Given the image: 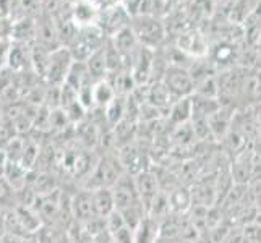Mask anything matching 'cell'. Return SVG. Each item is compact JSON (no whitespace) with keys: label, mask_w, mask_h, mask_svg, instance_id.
I'll return each mask as SVG.
<instances>
[{"label":"cell","mask_w":261,"mask_h":243,"mask_svg":"<svg viewBox=\"0 0 261 243\" xmlns=\"http://www.w3.org/2000/svg\"><path fill=\"white\" fill-rule=\"evenodd\" d=\"M41 152V146L36 143L34 140H24V146H23V152L20 157V164L26 169V170H33V167L38 164V157Z\"/></svg>","instance_id":"obj_32"},{"label":"cell","mask_w":261,"mask_h":243,"mask_svg":"<svg viewBox=\"0 0 261 243\" xmlns=\"http://www.w3.org/2000/svg\"><path fill=\"white\" fill-rule=\"evenodd\" d=\"M64 83L68 85L70 88H73L76 93L82 88H85L86 85H91L93 83L91 76H89V73H88V68H86L85 62L73 60V64H71V67L68 70L67 78H65Z\"/></svg>","instance_id":"obj_20"},{"label":"cell","mask_w":261,"mask_h":243,"mask_svg":"<svg viewBox=\"0 0 261 243\" xmlns=\"http://www.w3.org/2000/svg\"><path fill=\"white\" fill-rule=\"evenodd\" d=\"M71 20H73V23L80 30L99 24V10L89 0H78L71 7Z\"/></svg>","instance_id":"obj_14"},{"label":"cell","mask_w":261,"mask_h":243,"mask_svg":"<svg viewBox=\"0 0 261 243\" xmlns=\"http://www.w3.org/2000/svg\"><path fill=\"white\" fill-rule=\"evenodd\" d=\"M12 24V2L0 0V36H8Z\"/></svg>","instance_id":"obj_33"},{"label":"cell","mask_w":261,"mask_h":243,"mask_svg":"<svg viewBox=\"0 0 261 243\" xmlns=\"http://www.w3.org/2000/svg\"><path fill=\"white\" fill-rule=\"evenodd\" d=\"M115 96L117 94L114 91V88L107 79H99V81H94V83H93V102H94V107L104 109V107L109 104Z\"/></svg>","instance_id":"obj_29"},{"label":"cell","mask_w":261,"mask_h":243,"mask_svg":"<svg viewBox=\"0 0 261 243\" xmlns=\"http://www.w3.org/2000/svg\"><path fill=\"white\" fill-rule=\"evenodd\" d=\"M192 117V96L190 97H182L178 101H174L169 109V122L178 127V125L190 122Z\"/></svg>","instance_id":"obj_24"},{"label":"cell","mask_w":261,"mask_h":243,"mask_svg":"<svg viewBox=\"0 0 261 243\" xmlns=\"http://www.w3.org/2000/svg\"><path fill=\"white\" fill-rule=\"evenodd\" d=\"M8 38L13 42L31 46L36 42V18H23L12 21L8 30Z\"/></svg>","instance_id":"obj_13"},{"label":"cell","mask_w":261,"mask_h":243,"mask_svg":"<svg viewBox=\"0 0 261 243\" xmlns=\"http://www.w3.org/2000/svg\"><path fill=\"white\" fill-rule=\"evenodd\" d=\"M93 204H94V214L99 218H107L114 209V196L111 188H97L93 190Z\"/></svg>","instance_id":"obj_23"},{"label":"cell","mask_w":261,"mask_h":243,"mask_svg":"<svg viewBox=\"0 0 261 243\" xmlns=\"http://www.w3.org/2000/svg\"><path fill=\"white\" fill-rule=\"evenodd\" d=\"M250 148H251V151H253V154L261 159V134H256V137L253 138Z\"/></svg>","instance_id":"obj_40"},{"label":"cell","mask_w":261,"mask_h":243,"mask_svg":"<svg viewBox=\"0 0 261 243\" xmlns=\"http://www.w3.org/2000/svg\"><path fill=\"white\" fill-rule=\"evenodd\" d=\"M233 59H236V50H233V46L232 44H227V42H222L213 52L211 65H214V67L221 65L224 70H226V68H230V64L233 62Z\"/></svg>","instance_id":"obj_30"},{"label":"cell","mask_w":261,"mask_h":243,"mask_svg":"<svg viewBox=\"0 0 261 243\" xmlns=\"http://www.w3.org/2000/svg\"><path fill=\"white\" fill-rule=\"evenodd\" d=\"M71 64H73V57H71V53L67 47L60 46L57 49H54L50 52L47 73L44 79H46L50 86H62L67 78V73Z\"/></svg>","instance_id":"obj_4"},{"label":"cell","mask_w":261,"mask_h":243,"mask_svg":"<svg viewBox=\"0 0 261 243\" xmlns=\"http://www.w3.org/2000/svg\"><path fill=\"white\" fill-rule=\"evenodd\" d=\"M125 104H127V96H115L102 109L104 120L111 128H114L117 123L125 119Z\"/></svg>","instance_id":"obj_26"},{"label":"cell","mask_w":261,"mask_h":243,"mask_svg":"<svg viewBox=\"0 0 261 243\" xmlns=\"http://www.w3.org/2000/svg\"><path fill=\"white\" fill-rule=\"evenodd\" d=\"M146 214L151 215V218H154L156 221H163L164 218L170 214V208H169V198H167V193L161 190L156 196L154 200L151 201V204L148 206L146 209Z\"/></svg>","instance_id":"obj_31"},{"label":"cell","mask_w":261,"mask_h":243,"mask_svg":"<svg viewBox=\"0 0 261 243\" xmlns=\"http://www.w3.org/2000/svg\"><path fill=\"white\" fill-rule=\"evenodd\" d=\"M93 243H114V238L109 232L104 230V232L99 233V235L93 237Z\"/></svg>","instance_id":"obj_39"},{"label":"cell","mask_w":261,"mask_h":243,"mask_svg":"<svg viewBox=\"0 0 261 243\" xmlns=\"http://www.w3.org/2000/svg\"><path fill=\"white\" fill-rule=\"evenodd\" d=\"M163 83L169 89L172 101H178L182 97H190L195 93V83L187 68L182 65H167L163 76Z\"/></svg>","instance_id":"obj_3"},{"label":"cell","mask_w":261,"mask_h":243,"mask_svg":"<svg viewBox=\"0 0 261 243\" xmlns=\"http://www.w3.org/2000/svg\"><path fill=\"white\" fill-rule=\"evenodd\" d=\"M248 109H250V114H251V119H253L256 133L261 134V102H256L253 105H248Z\"/></svg>","instance_id":"obj_38"},{"label":"cell","mask_w":261,"mask_h":243,"mask_svg":"<svg viewBox=\"0 0 261 243\" xmlns=\"http://www.w3.org/2000/svg\"><path fill=\"white\" fill-rule=\"evenodd\" d=\"M2 177L5 182L10 185L13 192H21L26 188V177H28V170H26L18 160H10L7 159L4 166Z\"/></svg>","instance_id":"obj_16"},{"label":"cell","mask_w":261,"mask_h":243,"mask_svg":"<svg viewBox=\"0 0 261 243\" xmlns=\"http://www.w3.org/2000/svg\"><path fill=\"white\" fill-rule=\"evenodd\" d=\"M117 157H119L125 172L130 174L132 177L138 175L143 172V170L149 169V166H148L149 162H148L146 154L143 152V149L138 145H135V143H128V145L119 148Z\"/></svg>","instance_id":"obj_6"},{"label":"cell","mask_w":261,"mask_h":243,"mask_svg":"<svg viewBox=\"0 0 261 243\" xmlns=\"http://www.w3.org/2000/svg\"><path fill=\"white\" fill-rule=\"evenodd\" d=\"M112 196H114V204L117 211H123L127 208H132L135 204H140V198L137 186H135V180L130 174L123 172L117 182L111 186Z\"/></svg>","instance_id":"obj_5"},{"label":"cell","mask_w":261,"mask_h":243,"mask_svg":"<svg viewBox=\"0 0 261 243\" xmlns=\"http://www.w3.org/2000/svg\"><path fill=\"white\" fill-rule=\"evenodd\" d=\"M12 2V21L23 18H38L41 10V0H10Z\"/></svg>","instance_id":"obj_21"},{"label":"cell","mask_w":261,"mask_h":243,"mask_svg":"<svg viewBox=\"0 0 261 243\" xmlns=\"http://www.w3.org/2000/svg\"><path fill=\"white\" fill-rule=\"evenodd\" d=\"M70 212L76 222L85 224L94 218V204H93V192L80 190L73 196H70Z\"/></svg>","instance_id":"obj_11"},{"label":"cell","mask_w":261,"mask_h":243,"mask_svg":"<svg viewBox=\"0 0 261 243\" xmlns=\"http://www.w3.org/2000/svg\"><path fill=\"white\" fill-rule=\"evenodd\" d=\"M114 243H135L133 240V230L127 226H123L120 230H117L114 235Z\"/></svg>","instance_id":"obj_36"},{"label":"cell","mask_w":261,"mask_h":243,"mask_svg":"<svg viewBox=\"0 0 261 243\" xmlns=\"http://www.w3.org/2000/svg\"><path fill=\"white\" fill-rule=\"evenodd\" d=\"M125 172L119 157L115 154H106L99 159L93 170L86 175V182L83 183V190H97V188H111L117 178Z\"/></svg>","instance_id":"obj_1"},{"label":"cell","mask_w":261,"mask_h":243,"mask_svg":"<svg viewBox=\"0 0 261 243\" xmlns=\"http://www.w3.org/2000/svg\"><path fill=\"white\" fill-rule=\"evenodd\" d=\"M130 20H132V16L125 12V8L122 5H115L104 12L101 21H99V26L102 28L107 38H111L117 31H120L125 26H128Z\"/></svg>","instance_id":"obj_12"},{"label":"cell","mask_w":261,"mask_h":243,"mask_svg":"<svg viewBox=\"0 0 261 243\" xmlns=\"http://www.w3.org/2000/svg\"><path fill=\"white\" fill-rule=\"evenodd\" d=\"M31 190L36 196H47L54 193L57 188V178L52 172H36V178L31 180Z\"/></svg>","instance_id":"obj_25"},{"label":"cell","mask_w":261,"mask_h":243,"mask_svg":"<svg viewBox=\"0 0 261 243\" xmlns=\"http://www.w3.org/2000/svg\"><path fill=\"white\" fill-rule=\"evenodd\" d=\"M106 219V230L111 233V235H114V233L117 232V230H120L123 226H125V221H123V218H122V214H120V211H117V209H114L107 218H104Z\"/></svg>","instance_id":"obj_34"},{"label":"cell","mask_w":261,"mask_h":243,"mask_svg":"<svg viewBox=\"0 0 261 243\" xmlns=\"http://www.w3.org/2000/svg\"><path fill=\"white\" fill-rule=\"evenodd\" d=\"M253 151L247 149L240 152L239 156L230 159L229 174L232 177V182L236 185H250L251 182V169H253Z\"/></svg>","instance_id":"obj_10"},{"label":"cell","mask_w":261,"mask_h":243,"mask_svg":"<svg viewBox=\"0 0 261 243\" xmlns=\"http://www.w3.org/2000/svg\"><path fill=\"white\" fill-rule=\"evenodd\" d=\"M143 2H145V0H122V7L125 8V12L133 18L140 13Z\"/></svg>","instance_id":"obj_37"},{"label":"cell","mask_w":261,"mask_h":243,"mask_svg":"<svg viewBox=\"0 0 261 243\" xmlns=\"http://www.w3.org/2000/svg\"><path fill=\"white\" fill-rule=\"evenodd\" d=\"M170 214H187L192 209V195L188 185H178L167 193Z\"/></svg>","instance_id":"obj_17"},{"label":"cell","mask_w":261,"mask_h":243,"mask_svg":"<svg viewBox=\"0 0 261 243\" xmlns=\"http://www.w3.org/2000/svg\"><path fill=\"white\" fill-rule=\"evenodd\" d=\"M178 50L185 53H192V56H196V57H201L208 53V46L204 44L201 36L185 34V36H180V39H178Z\"/></svg>","instance_id":"obj_28"},{"label":"cell","mask_w":261,"mask_h":243,"mask_svg":"<svg viewBox=\"0 0 261 243\" xmlns=\"http://www.w3.org/2000/svg\"><path fill=\"white\" fill-rule=\"evenodd\" d=\"M133 180H135V186H137L138 198L143 204V208L148 209V206L151 204L152 200H154V196L161 192L156 170H152L149 167L146 170H143L141 174L135 175Z\"/></svg>","instance_id":"obj_8"},{"label":"cell","mask_w":261,"mask_h":243,"mask_svg":"<svg viewBox=\"0 0 261 243\" xmlns=\"http://www.w3.org/2000/svg\"><path fill=\"white\" fill-rule=\"evenodd\" d=\"M26 67H31L30 62V46L18 44L12 41L10 53H8V64L7 68L13 73H23Z\"/></svg>","instance_id":"obj_18"},{"label":"cell","mask_w":261,"mask_h":243,"mask_svg":"<svg viewBox=\"0 0 261 243\" xmlns=\"http://www.w3.org/2000/svg\"><path fill=\"white\" fill-rule=\"evenodd\" d=\"M10 47H12V39L8 36H0V70L7 68Z\"/></svg>","instance_id":"obj_35"},{"label":"cell","mask_w":261,"mask_h":243,"mask_svg":"<svg viewBox=\"0 0 261 243\" xmlns=\"http://www.w3.org/2000/svg\"><path fill=\"white\" fill-rule=\"evenodd\" d=\"M36 42L41 44L44 47H47L49 50L60 47L57 23L54 16L41 13L36 18Z\"/></svg>","instance_id":"obj_7"},{"label":"cell","mask_w":261,"mask_h":243,"mask_svg":"<svg viewBox=\"0 0 261 243\" xmlns=\"http://www.w3.org/2000/svg\"><path fill=\"white\" fill-rule=\"evenodd\" d=\"M88 73L91 76V81H99V79H106L107 76V67H106V57H104V47L97 49L94 53L88 57L85 62Z\"/></svg>","instance_id":"obj_27"},{"label":"cell","mask_w":261,"mask_h":243,"mask_svg":"<svg viewBox=\"0 0 261 243\" xmlns=\"http://www.w3.org/2000/svg\"><path fill=\"white\" fill-rule=\"evenodd\" d=\"M149 105L156 107L158 111H163V109H170L172 105V97H170L169 89L166 88V85L163 81H154L149 88V93H148V101Z\"/></svg>","instance_id":"obj_22"},{"label":"cell","mask_w":261,"mask_h":243,"mask_svg":"<svg viewBox=\"0 0 261 243\" xmlns=\"http://www.w3.org/2000/svg\"><path fill=\"white\" fill-rule=\"evenodd\" d=\"M233 112H236V107L232 105H221L218 111H214L213 114L208 115V127H210V133L213 141L221 143L224 140V137L227 134L230 125H232V119H233Z\"/></svg>","instance_id":"obj_9"},{"label":"cell","mask_w":261,"mask_h":243,"mask_svg":"<svg viewBox=\"0 0 261 243\" xmlns=\"http://www.w3.org/2000/svg\"><path fill=\"white\" fill-rule=\"evenodd\" d=\"M159 238V221L151 215H145L133 230L135 243H154Z\"/></svg>","instance_id":"obj_19"},{"label":"cell","mask_w":261,"mask_h":243,"mask_svg":"<svg viewBox=\"0 0 261 243\" xmlns=\"http://www.w3.org/2000/svg\"><path fill=\"white\" fill-rule=\"evenodd\" d=\"M130 28L138 44L154 50L164 41V26L152 15H137L130 20Z\"/></svg>","instance_id":"obj_2"},{"label":"cell","mask_w":261,"mask_h":243,"mask_svg":"<svg viewBox=\"0 0 261 243\" xmlns=\"http://www.w3.org/2000/svg\"><path fill=\"white\" fill-rule=\"evenodd\" d=\"M111 39L114 42V46L117 47V50L120 52V56L123 57L125 64H127V60H130L133 57V53L140 47V44L130 28V24L122 28L120 31H117L114 36H111Z\"/></svg>","instance_id":"obj_15"}]
</instances>
